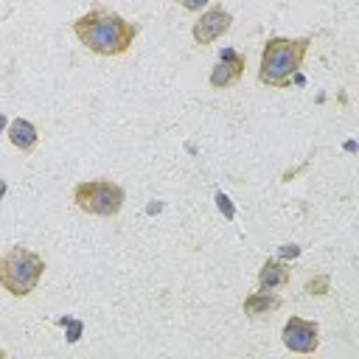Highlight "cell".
I'll return each instance as SVG.
<instances>
[{"instance_id":"obj_6","label":"cell","mask_w":359,"mask_h":359,"mask_svg":"<svg viewBox=\"0 0 359 359\" xmlns=\"http://www.w3.org/2000/svg\"><path fill=\"white\" fill-rule=\"evenodd\" d=\"M230 25H233V14L224 6H213V8L199 14V20L191 28V36L196 45H210L219 36H224L230 31Z\"/></svg>"},{"instance_id":"obj_12","label":"cell","mask_w":359,"mask_h":359,"mask_svg":"<svg viewBox=\"0 0 359 359\" xmlns=\"http://www.w3.org/2000/svg\"><path fill=\"white\" fill-rule=\"evenodd\" d=\"M174 3H177V6H182L185 11H202L210 0H174Z\"/></svg>"},{"instance_id":"obj_4","label":"cell","mask_w":359,"mask_h":359,"mask_svg":"<svg viewBox=\"0 0 359 359\" xmlns=\"http://www.w3.org/2000/svg\"><path fill=\"white\" fill-rule=\"evenodd\" d=\"M73 202L81 213L112 219L126 202V191L112 180H81L73 188Z\"/></svg>"},{"instance_id":"obj_15","label":"cell","mask_w":359,"mask_h":359,"mask_svg":"<svg viewBox=\"0 0 359 359\" xmlns=\"http://www.w3.org/2000/svg\"><path fill=\"white\" fill-rule=\"evenodd\" d=\"M3 126H8V118H6L3 112H0V132H3Z\"/></svg>"},{"instance_id":"obj_5","label":"cell","mask_w":359,"mask_h":359,"mask_svg":"<svg viewBox=\"0 0 359 359\" xmlns=\"http://www.w3.org/2000/svg\"><path fill=\"white\" fill-rule=\"evenodd\" d=\"M280 342L286 345V351L292 353H314L320 348V325L314 320H303L297 314H292L283 323L280 331Z\"/></svg>"},{"instance_id":"obj_1","label":"cell","mask_w":359,"mask_h":359,"mask_svg":"<svg viewBox=\"0 0 359 359\" xmlns=\"http://www.w3.org/2000/svg\"><path fill=\"white\" fill-rule=\"evenodd\" d=\"M137 22L109 8H93L73 20V36L95 56H123L137 36Z\"/></svg>"},{"instance_id":"obj_3","label":"cell","mask_w":359,"mask_h":359,"mask_svg":"<svg viewBox=\"0 0 359 359\" xmlns=\"http://www.w3.org/2000/svg\"><path fill=\"white\" fill-rule=\"evenodd\" d=\"M42 275H45L42 255L22 244H17L6 255H0V286L11 297H28L31 292H36Z\"/></svg>"},{"instance_id":"obj_10","label":"cell","mask_w":359,"mask_h":359,"mask_svg":"<svg viewBox=\"0 0 359 359\" xmlns=\"http://www.w3.org/2000/svg\"><path fill=\"white\" fill-rule=\"evenodd\" d=\"M278 309H280V297L275 292H264V289L247 294L244 303H241V311L247 317H266V314H272Z\"/></svg>"},{"instance_id":"obj_2","label":"cell","mask_w":359,"mask_h":359,"mask_svg":"<svg viewBox=\"0 0 359 359\" xmlns=\"http://www.w3.org/2000/svg\"><path fill=\"white\" fill-rule=\"evenodd\" d=\"M309 45H311L309 36H269L261 50L258 81L264 87L289 90L294 81V73L303 67Z\"/></svg>"},{"instance_id":"obj_9","label":"cell","mask_w":359,"mask_h":359,"mask_svg":"<svg viewBox=\"0 0 359 359\" xmlns=\"http://www.w3.org/2000/svg\"><path fill=\"white\" fill-rule=\"evenodd\" d=\"M6 135H8L11 146L20 149L22 154H31V151L39 146V132H36V126H34L28 118H14V121H8Z\"/></svg>"},{"instance_id":"obj_7","label":"cell","mask_w":359,"mask_h":359,"mask_svg":"<svg viewBox=\"0 0 359 359\" xmlns=\"http://www.w3.org/2000/svg\"><path fill=\"white\" fill-rule=\"evenodd\" d=\"M244 67H247V56L233 50V48H224L219 53V62L213 65L210 70V87L213 90H227V87H236L244 76Z\"/></svg>"},{"instance_id":"obj_13","label":"cell","mask_w":359,"mask_h":359,"mask_svg":"<svg viewBox=\"0 0 359 359\" xmlns=\"http://www.w3.org/2000/svg\"><path fill=\"white\" fill-rule=\"evenodd\" d=\"M280 252H283V258H289V255H292V258H297V255H300V247H297V244H283V250H280Z\"/></svg>"},{"instance_id":"obj_8","label":"cell","mask_w":359,"mask_h":359,"mask_svg":"<svg viewBox=\"0 0 359 359\" xmlns=\"http://www.w3.org/2000/svg\"><path fill=\"white\" fill-rule=\"evenodd\" d=\"M289 280H292V269L283 258H266L258 269V289H264V292L283 289Z\"/></svg>"},{"instance_id":"obj_14","label":"cell","mask_w":359,"mask_h":359,"mask_svg":"<svg viewBox=\"0 0 359 359\" xmlns=\"http://www.w3.org/2000/svg\"><path fill=\"white\" fill-rule=\"evenodd\" d=\"M6 191H8V185H6V180H0V199L6 196Z\"/></svg>"},{"instance_id":"obj_11","label":"cell","mask_w":359,"mask_h":359,"mask_svg":"<svg viewBox=\"0 0 359 359\" xmlns=\"http://www.w3.org/2000/svg\"><path fill=\"white\" fill-rule=\"evenodd\" d=\"M306 292H309V294H325V292H328V278H323V275L309 278V280H306Z\"/></svg>"}]
</instances>
